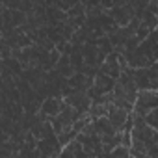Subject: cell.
Instances as JSON below:
<instances>
[{"mask_svg": "<svg viewBox=\"0 0 158 158\" xmlns=\"http://www.w3.org/2000/svg\"><path fill=\"white\" fill-rule=\"evenodd\" d=\"M158 106V89H139L138 99L134 102V112L139 115H147L149 110Z\"/></svg>", "mask_w": 158, "mask_h": 158, "instance_id": "6da1fadb", "label": "cell"}, {"mask_svg": "<svg viewBox=\"0 0 158 158\" xmlns=\"http://www.w3.org/2000/svg\"><path fill=\"white\" fill-rule=\"evenodd\" d=\"M63 104H65V99H63V97H47V99L41 102V108H39L37 114H39L41 119L52 121V119L61 112Z\"/></svg>", "mask_w": 158, "mask_h": 158, "instance_id": "7a4b0ae2", "label": "cell"}, {"mask_svg": "<svg viewBox=\"0 0 158 158\" xmlns=\"http://www.w3.org/2000/svg\"><path fill=\"white\" fill-rule=\"evenodd\" d=\"M63 99H65L67 104L74 106L78 112H82V114H88L89 108H91V104H93V101H91V97H89L88 91H78V89H74L73 93H69Z\"/></svg>", "mask_w": 158, "mask_h": 158, "instance_id": "3957f363", "label": "cell"}, {"mask_svg": "<svg viewBox=\"0 0 158 158\" xmlns=\"http://www.w3.org/2000/svg\"><path fill=\"white\" fill-rule=\"evenodd\" d=\"M110 11V15L114 17V21L119 24V26H127L134 17H136V13H134V8L132 6H128L127 2L125 4H121V6H114L112 10H108Z\"/></svg>", "mask_w": 158, "mask_h": 158, "instance_id": "277c9868", "label": "cell"}, {"mask_svg": "<svg viewBox=\"0 0 158 158\" xmlns=\"http://www.w3.org/2000/svg\"><path fill=\"white\" fill-rule=\"evenodd\" d=\"M128 115H130V112L127 108H121V106H115V104H110V108H108V119L114 123V127L119 132H123V127H125Z\"/></svg>", "mask_w": 158, "mask_h": 158, "instance_id": "5b68a950", "label": "cell"}, {"mask_svg": "<svg viewBox=\"0 0 158 158\" xmlns=\"http://www.w3.org/2000/svg\"><path fill=\"white\" fill-rule=\"evenodd\" d=\"M115 84H117V78H114V76H110V74H104V73H97V76H95V82H93V88L102 95V93H108V91H114V88H115Z\"/></svg>", "mask_w": 158, "mask_h": 158, "instance_id": "8992f818", "label": "cell"}, {"mask_svg": "<svg viewBox=\"0 0 158 158\" xmlns=\"http://www.w3.org/2000/svg\"><path fill=\"white\" fill-rule=\"evenodd\" d=\"M101 73H104V74H110V76H114V78H119V74H121V65H119V60H117V52L114 50L112 54H108V58L101 63V69H99Z\"/></svg>", "mask_w": 158, "mask_h": 158, "instance_id": "52a82bcc", "label": "cell"}, {"mask_svg": "<svg viewBox=\"0 0 158 158\" xmlns=\"http://www.w3.org/2000/svg\"><path fill=\"white\" fill-rule=\"evenodd\" d=\"M93 125H95V130H97L101 136H114V134H117V128H115L114 123L108 119V115H102V117L93 119Z\"/></svg>", "mask_w": 158, "mask_h": 158, "instance_id": "ba28073f", "label": "cell"}, {"mask_svg": "<svg viewBox=\"0 0 158 158\" xmlns=\"http://www.w3.org/2000/svg\"><path fill=\"white\" fill-rule=\"evenodd\" d=\"M54 69H56L61 76H65V78H71V76L76 73L74 67H73V61H71V56H69V54H61Z\"/></svg>", "mask_w": 158, "mask_h": 158, "instance_id": "9c48e42d", "label": "cell"}, {"mask_svg": "<svg viewBox=\"0 0 158 158\" xmlns=\"http://www.w3.org/2000/svg\"><path fill=\"white\" fill-rule=\"evenodd\" d=\"M60 156H86V151H84V145L74 138L73 141H69L67 145L61 147Z\"/></svg>", "mask_w": 158, "mask_h": 158, "instance_id": "30bf717a", "label": "cell"}, {"mask_svg": "<svg viewBox=\"0 0 158 158\" xmlns=\"http://www.w3.org/2000/svg\"><path fill=\"white\" fill-rule=\"evenodd\" d=\"M141 24H143V26H147L149 30L158 28V17H156V13H152V11L145 10V11H143V15H141Z\"/></svg>", "mask_w": 158, "mask_h": 158, "instance_id": "8fae6325", "label": "cell"}, {"mask_svg": "<svg viewBox=\"0 0 158 158\" xmlns=\"http://www.w3.org/2000/svg\"><path fill=\"white\" fill-rule=\"evenodd\" d=\"M108 104H102V102H93L91 108H89V117L91 119H97V117H102V115H108Z\"/></svg>", "mask_w": 158, "mask_h": 158, "instance_id": "7c38bea8", "label": "cell"}, {"mask_svg": "<svg viewBox=\"0 0 158 158\" xmlns=\"http://www.w3.org/2000/svg\"><path fill=\"white\" fill-rule=\"evenodd\" d=\"M145 121H147L152 128H158V106L152 108V110H149V114L145 115Z\"/></svg>", "mask_w": 158, "mask_h": 158, "instance_id": "4fadbf2b", "label": "cell"}, {"mask_svg": "<svg viewBox=\"0 0 158 158\" xmlns=\"http://www.w3.org/2000/svg\"><path fill=\"white\" fill-rule=\"evenodd\" d=\"M110 154H114V156H130V147H127V145L121 143V145L114 147V151Z\"/></svg>", "mask_w": 158, "mask_h": 158, "instance_id": "5bb4252c", "label": "cell"}, {"mask_svg": "<svg viewBox=\"0 0 158 158\" xmlns=\"http://www.w3.org/2000/svg\"><path fill=\"white\" fill-rule=\"evenodd\" d=\"M156 17H158V13H156Z\"/></svg>", "mask_w": 158, "mask_h": 158, "instance_id": "9a60e30c", "label": "cell"}, {"mask_svg": "<svg viewBox=\"0 0 158 158\" xmlns=\"http://www.w3.org/2000/svg\"><path fill=\"white\" fill-rule=\"evenodd\" d=\"M156 130H158V128H156Z\"/></svg>", "mask_w": 158, "mask_h": 158, "instance_id": "2e32d148", "label": "cell"}]
</instances>
